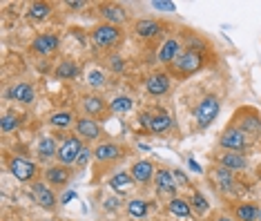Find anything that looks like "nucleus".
I'll use <instances>...</instances> for the list:
<instances>
[{
  "instance_id": "28",
  "label": "nucleus",
  "mask_w": 261,
  "mask_h": 221,
  "mask_svg": "<svg viewBox=\"0 0 261 221\" xmlns=\"http://www.w3.org/2000/svg\"><path fill=\"white\" fill-rule=\"evenodd\" d=\"M168 210L174 214V217H181V219H186L192 214V208H190V201L186 199H179V197H174V199L168 204Z\"/></svg>"
},
{
  "instance_id": "25",
  "label": "nucleus",
  "mask_w": 261,
  "mask_h": 221,
  "mask_svg": "<svg viewBox=\"0 0 261 221\" xmlns=\"http://www.w3.org/2000/svg\"><path fill=\"white\" fill-rule=\"evenodd\" d=\"M76 121H79V118H76V116H74V112H69V110L54 112V114L49 116V125H51V128H58V130L72 128V125H76Z\"/></svg>"
},
{
  "instance_id": "17",
  "label": "nucleus",
  "mask_w": 261,
  "mask_h": 221,
  "mask_svg": "<svg viewBox=\"0 0 261 221\" xmlns=\"http://www.w3.org/2000/svg\"><path fill=\"white\" fill-rule=\"evenodd\" d=\"M183 54V45L179 38H168L159 50V63L163 65H172Z\"/></svg>"
},
{
  "instance_id": "19",
  "label": "nucleus",
  "mask_w": 261,
  "mask_h": 221,
  "mask_svg": "<svg viewBox=\"0 0 261 221\" xmlns=\"http://www.w3.org/2000/svg\"><path fill=\"white\" fill-rule=\"evenodd\" d=\"M7 99L29 105V103H34V101H36V92H34V87L29 85V83H16V85H11L7 89Z\"/></svg>"
},
{
  "instance_id": "21",
  "label": "nucleus",
  "mask_w": 261,
  "mask_h": 221,
  "mask_svg": "<svg viewBox=\"0 0 261 221\" xmlns=\"http://www.w3.org/2000/svg\"><path fill=\"white\" fill-rule=\"evenodd\" d=\"M154 186H156V192L159 194H174L176 192V183H174V177H172L170 170H156L154 175Z\"/></svg>"
},
{
  "instance_id": "13",
  "label": "nucleus",
  "mask_w": 261,
  "mask_h": 221,
  "mask_svg": "<svg viewBox=\"0 0 261 221\" xmlns=\"http://www.w3.org/2000/svg\"><path fill=\"white\" fill-rule=\"evenodd\" d=\"M234 128H239L243 134H252V136H261V118L250 112V114L243 116V112H237V118H234Z\"/></svg>"
},
{
  "instance_id": "5",
  "label": "nucleus",
  "mask_w": 261,
  "mask_h": 221,
  "mask_svg": "<svg viewBox=\"0 0 261 221\" xmlns=\"http://www.w3.org/2000/svg\"><path fill=\"white\" fill-rule=\"evenodd\" d=\"M219 145H221L225 152H243V150H248L250 141H248V136L243 134L239 128L228 125L221 132V136H219Z\"/></svg>"
},
{
  "instance_id": "12",
  "label": "nucleus",
  "mask_w": 261,
  "mask_h": 221,
  "mask_svg": "<svg viewBox=\"0 0 261 221\" xmlns=\"http://www.w3.org/2000/svg\"><path fill=\"white\" fill-rule=\"evenodd\" d=\"M32 194H34V199H36V204L40 208H45V210H54V208H56V194L51 192V188L47 186V183L34 181Z\"/></svg>"
},
{
  "instance_id": "34",
  "label": "nucleus",
  "mask_w": 261,
  "mask_h": 221,
  "mask_svg": "<svg viewBox=\"0 0 261 221\" xmlns=\"http://www.w3.org/2000/svg\"><path fill=\"white\" fill-rule=\"evenodd\" d=\"M18 125H20V118L16 116V114H5L3 118H0V130H3V134L14 132Z\"/></svg>"
},
{
  "instance_id": "27",
  "label": "nucleus",
  "mask_w": 261,
  "mask_h": 221,
  "mask_svg": "<svg viewBox=\"0 0 261 221\" xmlns=\"http://www.w3.org/2000/svg\"><path fill=\"white\" fill-rule=\"evenodd\" d=\"M76 74H79V65H76L74 61H61L58 63V67L54 71V76L58 81H69V79H76Z\"/></svg>"
},
{
  "instance_id": "8",
  "label": "nucleus",
  "mask_w": 261,
  "mask_h": 221,
  "mask_svg": "<svg viewBox=\"0 0 261 221\" xmlns=\"http://www.w3.org/2000/svg\"><path fill=\"white\" fill-rule=\"evenodd\" d=\"M9 170L11 175H14L18 181H32L34 177H36V163H32V161L27 159H20V157H11L9 159Z\"/></svg>"
},
{
  "instance_id": "30",
  "label": "nucleus",
  "mask_w": 261,
  "mask_h": 221,
  "mask_svg": "<svg viewBox=\"0 0 261 221\" xmlns=\"http://www.w3.org/2000/svg\"><path fill=\"white\" fill-rule=\"evenodd\" d=\"M49 14H51V5H47V3H32L27 9V16L32 20H45Z\"/></svg>"
},
{
  "instance_id": "20",
  "label": "nucleus",
  "mask_w": 261,
  "mask_h": 221,
  "mask_svg": "<svg viewBox=\"0 0 261 221\" xmlns=\"http://www.w3.org/2000/svg\"><path fill=\"white\" fill-rule=\"evenodd\" d=\"M219 165L228 168L230 172H239L248 168V157L243 152H221L219 154Z\"/></svg>"
},
{
  "instance_id": "39",
  "label": "nucleus",
  "mask_w": 261,
  "mask_h": 221,
  "mask_svg": "<svg viewBox=\"0 0 261 221\" xmlns=\"http://www.w3.org/2000/svg\"><path fill=\"white\" fill-rule=\"evenodd\" d=\"M110 69H112V71H123V69H125V61H123L121 56H112Z\"/></svg>"
},
{
  "instance_id": "33",
  "label": "nucleus",
  "mask_w": 261,
  "mask_h": 221,
  "mask_svg": "<svg viewBox=\"0 0 261 221\" xmlns=\"http://www.w3.org/2000/svg\"><path fill=\"white\" fill-rule=\"evenodd\" d=\"M190 208H194V212H199V214H205L210 210V204H207V199L201 192H192V197H190Z\"/></svg>"
},
{
  "instance_id": "29",
  "label": "nucleus",
  "mask_w": 261,
  "mask_h": 221,
  "mask_svg": "<svg viewBox=\"0 0 261 221\" xmlns=\"http://www.w3.org/2000/svg\"><path fill=\"white\" fill-rule=\"evenodd\" d=\"M58 148H61V145H56V141L51 139V136H43V139L38 141L36 150H38V154L43 159H49V157H56V154H58Z\"/></svg>"
},
{
  "instance_id": "36",
  "label": "nucleus",
  "mask_w": 261,
  "mask_h": 221,
  "mask_svg": "<svg viewBox=\"0 0 261 221\" xmlns=\"http://www.w3.org/2000/svg\"><path fill=\"white\" fill-rule=\"evenodd\" d=\"M92 157H94V150H90V148H83L81 154H79V159H76V165H79V168H85V165L90 163Z\"/></svg>"
},
{
  "instance_id": "9",
  "label": "nucleus",
  "mask_w": 261,
  "mask_h": 221,
  "mask_svg": "<svg viewBox=\"0 0 261 221\" xmlns=\"http://www.w3.org/2000/svg\"><path fill=\"white\" fill-rule=\"evenodd\" d=\"M74 130H76V136H81V139H85V141H98L100 134H103L98 121L96 118H90V116H81L79 121H76Z\"/></svg>"
},
{
  "instance_id": "35",
  "label": "nucleus",
  "mask_w": 261,
  "mask_h": 221,
  "mask_svg": "<svg viewBox=\"0 0 261 221\" xmlns=\"http://www.w3.org/2000/svg\"><path fill=\"white\" fill-rule=\"evenodd\" d=\"M110 110L112 112H129L132 110V99L129 96H116V99H112V103H110Z\"/></svg>"
},
{
  "instance_id": "23",
  "label": "nucleus",
  "mask_w": 261,
  "mask_h": 221,
  "mask_svg": "<svg viewBox=\"0 0 261 221\" xmlns=\"http://www.w3.org/2000/svg\"><path fill=\"white\" fill-rule=\"evenodd\" d=\"M212 175H215V181H217V186H219L221 192H225V194H232L234 192L237 181H234V175L228 168H223V165H217Z\"/></svg>"
},
{
  "instance_id": "11",
  "label": "nucleus",
  "mask_w": 261,
  "mask_h": 221,
  "mask_svg": "<svg viewBox=\"0 0 261 221\" xmlns=\"http://www.w3.org/2000/svg\"><path fill=\"white\" fill-rule=\"evenodd\" d=\"M58 45H61V38L56 34H38L32 43V52L38 56H49L58 50Z\"/></svg>"
},
{
  "instance_id": "26",
  "label": "nucleus",
  "mask_w": 261,
  "mask_h": 221,
  "mask_svg": "<svg viewBox=\"0 0 261 221\" xmlns=\"http://www.w3.org/2000/svg\"><path fill=\"white\" fill-rule=\"evenodd\" d=\"M234 221H259V206L257 204L234 206Z\"/></svg>"
},
{
  "instance_id": "40",
  "label": "nucleus",
  "mask_w": 261,
  "mask_h": 221,
  "mask_svg": "<svg viewBox=\"0 0 261 221\" xmlns=\"http://www.w3.org/2000/svg\"><path fill=\"white\" fill-rule=\"evenodd\" d=\"M105 208H108V210H116V208H118V199H105Z\"/></svg>"
},
{
  "instance_id": "18",
  "label": "nucleus",
  "mask_w": 261,
  "mask_h": 221,
  "mask_svg": "<svg viewBox=\"0 0 261 221\" xmlns=\"http://www.w3.org/2000/svg\"><path fill=\"white\" fill-rule=\"evenodd\" d=\"M134 179H132V175L129 172H116V175H112L110 177V188L114 190L116 194H121V197H127L129 192L134 190Z\"/></svg>"
},
{
  "instance_id": "43",
  "label": "nucleus",
  "mask_w": 261,
  "mask_h": 221,
  "mask_svg": "<svg viewBox=\"0 0 261 221\" xmlns=\"http://www.w3.org/2000/svg\"><path fill=\"white\" fill-rule=\"evenodd\" d=\"M67 7L69 9H81V7H85V3H67Z\"/></svg>"
},
{
  "instance_id": "2",
  "label": "nucleus",
  "mask_w": 261,
  "mask_h": 221,
  "mask_svg": "<svg viewBox=\"0 0 261 221\" xmlns=\"http://www.w3.org/2000/svg\"><path fill=\"white\" fill-rule=\"evenodd\" d=\"M123 40V32L121 27L110 25V22H100L92 29V43L98 50H110V47H116Z\"/></svg>"
},
{
  "instance_id": "1",
  "label": "nucleus",
  "mask_w": 261,
  "mask_h": 221,
  "mask_svg": "<svg viewBox=\"0 0 261 221\" xmlns=\"http://www.w3.org/2000/svg\"><path fill=\"white\" fill-rule=\"evenodd\" d=\"M168 67H170V76H176V79H188V76L197 74V71L203 67V56H201L199 52L186 50L174 63L168 65Z\"/></svg>"
},
{
  "instance_id": "32",
  "label": "nucleus",
  "mask_w": 261,
  "mask_h": 221,
  "mask_svg": "<svg viewBox=\"0 0 261 221\" xmlns=\"http://www.w3.org/2000/svg\"><path fill=\"white\" fill-rule=\"evenodd\" d=\"M127 212L132 214L134 219H143L145 214H147V201H143V199H132L127 204Z\"/></svg>"
},
{
  "instance_id": "44",
  "label": "nucleus",
  "mask_w": 261,
  "mask_h": 221,
  "mask_svg": "<svg viewBox=\"0 0 261 221\" xmlns=\"http://www.w3.org/2000/svg\"><path fill=\"white\" fill-rule=\"evenodd\" d=\"M215 221H234V219H230L228 214H219V217H217Z\"/></svg>"
},
{
  "instance_id": "14",
  "label": "nucleus",
  "mask_w": 261,
  "mask_h": 221,
  "mask_svg": "<svg viewBox=\"0 0 261 221\" xmlns=\"http://www.w3.org/2000/svg\"><path fill=\"white\" fill-rule=\"evenodd\" d=\"M123 157V150L121 145H116V143L112 141H105V143H98L96 150H94V159L98 161V163H114Z\"/></svg>"
},
{
  "instance_id": "4",
  "label": "nucleus",
  "mask_w": 261,
  "mask_h": 221,
  "mask_svg": "<svg viewBox=\"0 0 261 221\" xmlns=\"http://www.w3.org/2000/svg\"><path fill=\"white\" fill-rule=\"evenodd\" d=\"M139 121L147 132H152V134H163L172 128V116H170L168 110H163V107H156L154 112H143Z\"/></svg>"
},
{
  "instance_id": "37",
  "label": "nucleus",
  "mask_w": 261,
  "mask_h": 221,
  "mask_svg": "<svg viewBox=\"0 0 261 221\" xmlns=\"http://www.w3.org/2000/svg\"><path fill=\"white\" fill-rule=\"evenodd\" d=\"M152 7H154V9H159V11H174V9H176V5H174V3H170V0H154Z\"/></svg>"
},
{
  "instance_id": "42",
  "label": "nucleus",
  "mask_w": 261,
  "mask_h": 221,
  "mask_svg": "<svg viewBox=\"0 0 261 221\" xmlns=\"http://www.w3.org/2000/svg\"><path fill=\"white\" fill-rule=\"evenodd\" d=\"M72 199H76V192H72V190L63 194V204H69V201H72Z\"/></svg>"
},
{
  "instance_id": "7",
  "label": "nucleus",
  "mask_w": 261,
  "mask_h": 221,
  "mask_svg": "<svg viewBox=\"0 0 261 221\" xmlns=\"http://www.w3.org/2000/svg\"><path fill=\"white\" fill-rule=\"evenodd\" d=\"M81 107H83V112H85V116H90V118H105V114L110 110V105L105 103L103 99L98 96V94H85V96L81 99Z\"/></svg>"
},
{
  "instance_id": "10",
  "label": "nucleus",
  "mask_w": 261,
  "mask_h": 221,
  "mask_svg": "<svg viewBox=\"0 0 261 221\" xmlns=\"http://www.w3.org/2000/svg\"><path fill=\"white\" fill-rule=\"evenodd\" d=\"M170 85H172V76L168 71H156V74H152L145 81V89L150 96H163V94H168Z\"/></svg>"
},
{
  "instance_id": "22",
  "label": "nucleus",
  "mask_w": 261,
  "mask_h": 221,
  "mask_svg": "<svg viewBox=\"0 0 261 221\" xmlns=\"http://www.w3.org/2000/svg\"><path fill=\"white\" fill-rule=\"evenodd\" d=\"M134 32L141 36V38H154L163 32V25L154 18H141V20L134 22Z\"/></svg>"
},
{
  "instance_id": "6",
  "label": "nucleus",
  "mask_w": 261,
  "mask_h": 221,
  "mask_svg": "<svg viewBox=\"0 0 261 221\" xmlns=\"http://www.w3.org/2000/svg\"><path fill=\"white\" fill-rule=\"evenodd\" d=\"M83 143H81V136H69V139H65L63 143H61V148H58V154H56V159H58V163L61 165H72V163H76V159H79V154H81V150H83Z\"/></svg>"
},
{
  "instance_id": "41",
  "label": "nucleus",
  "mask_w": 261,
  "mask_h": 221,
  "mask_svg": "<svg viewBox=\"0 0 261 221\" xmlns=\"http://www.w3.org/2000/svg\"><path fill=\"white\" fill-rule=\"evenodd\" d=\"M188 165H190V170L199 172V175H201V172H203V170H201V165H199V163H197V161H194V159H188Z\"/></svg>"
},
{
  "instance_id": "24",
  "label": "nucleus",
  "mask_w": 261,
  "mask_h": 221,
  "mask_svg": "<svg viewBox=\"0 0 261 221\" xmlns=\"http://www.w3.org/2000/svg\"><path fill=\"white\" fill-rule=\"evenodd\" d=\"M45 181L47 183H51V186H65V183L69 181V170H67V165H49V168L45 170Z\"/></svg>"
},
{
  "instance_id": "15",
  "label": "nucleus",
  "mask_w": 261,
  "mask_h": 221,
  "mask_svg": "<svg viewBox=\"0 0 261 221\" xmlns=\"http://www.w3.org/2000/svg\"><path fill=\"white\" fill-rule=\"evenodd\" d=\"M129 175H132V179L136 183H141V186H147V183L154 179V175H156V170H154V163L147 159H141L136 161V163L129 168Z\"/></svg>"
},
{
  "instance_id": "45",
  "label": "nucleus",
  "mask_w": 261,
  "mask_h": 221,
  "mask_svg": "<svg viewBox=\"0 0 261 221\" xmlns=\"http://www.w3.org/2000/svg\"><path fill=\"white\" fill-rule=\"evenodd\" d=\"M259 221H261V208H259Z\"/></svg>"
},
{
  "instance_id": "16",
  "label": "nucleus",
  "mask_w": 261,
  "mask_h": 221,
  "mask_svg": "<svg viewBox=\"0 0 261 221\" xmlns=\"http://www.w3.org/2000/svg\"><path fill=\"white\" fill-rule=\"evenodd\" d=\"M98 14L105 18V22L110 25H123L127 20V11L123 9V5H116V3H103L98 7Z\"/></svg>"
},
{
  "instance_id": "38",
  "label": "nucleus",
  "mask_w": 261,
  "mask_h": 221,
  "mask_svg": "<svg viewBox=\"0 0 261 221\" xmlns=\"http://www.w3.org/2000/svg\"><path fill=\"white\" fill-rule=\"evenodd\" d=\"M172 177H174V183H176V188H188V186H190L188 177L183 175L181 170H172Z\"/></svg>"
},
{
  "instance_id": "3",
  "label": "nucleus",
  "mask_w": 261,
  "mask_h": 221,
  "mask_svg": "<svg viewBox=\"0 0 261 221\" xmlns=\"http://www.w3.org/2000/svg\"><path fill=\"white\" fill-rule=\"evenodd\" d=\"M219 112H221V103H219V99L215 94H210V96H203L199 101V105L194 107V121H197L199 128H210L212 123L217 121Z\"/></svg>"
},
{
  "instance_id": "31",
  "label": "nucleus",
  "mask_w": 261,
  "mask_h": 221,
  "mask_svg": "<svg viewBox=\"0 0 261 221\" xmlns=\"http://www.w3.org/2000/svg\"><path fill=\"white\" fill-rule=\"evenodd\" d=\"M87 85L94 87V89H100L105 85V71L98 69V67L87 69Z\"/></svg>"
}]
</instances>
